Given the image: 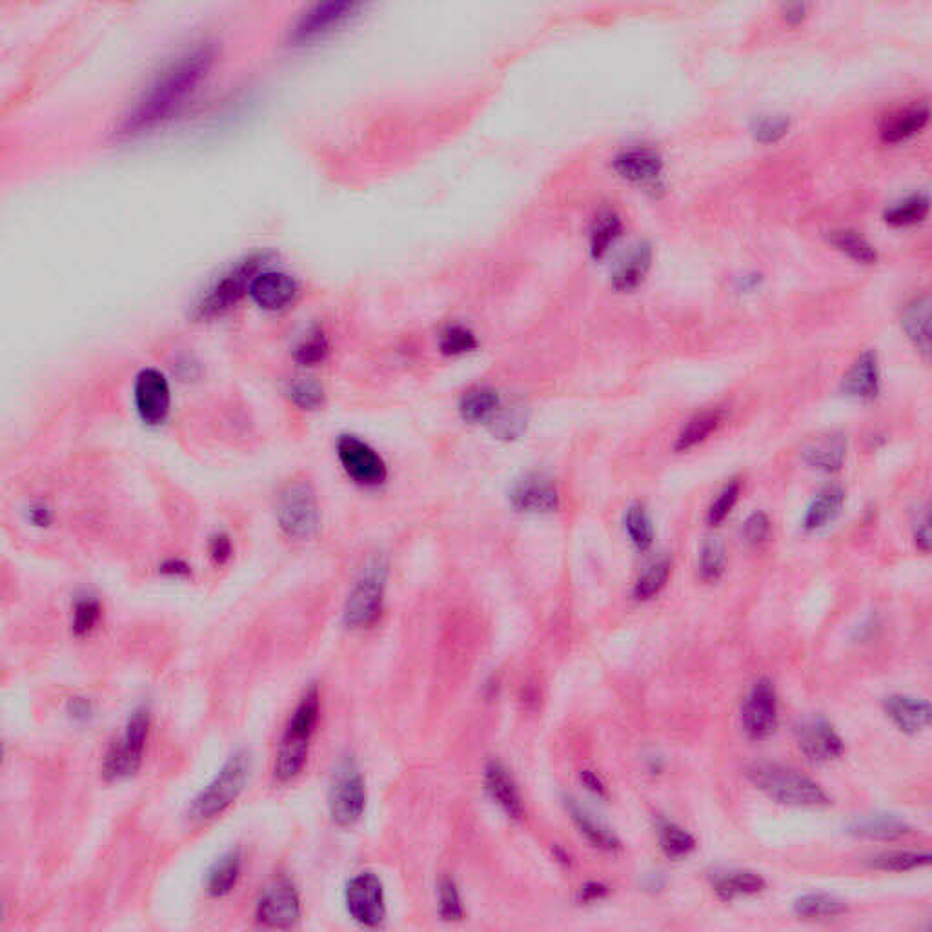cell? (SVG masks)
<instances>
[{"mask_svg": "<svg viewBox=\"0 0 932 932\" xmlns=\"http://www.w3.org/2000/svg\"><path fill=\"white\" fill-rule=\"evenodd\" d=\"M213 57L212 46L201 44L172 62L126 113L119 133L133 137L170 121L199 90L212 68Z\"/></svg>", "mask_w": 932, "mask_h": 932, "instance_id": "6da1fadb", "label": "cell"}, {"mask_svg": "<svg viewBox=\"0 0 932 932\" xmlns=\"http://www.w3.org/2000/svg\"><path fill=\"white\" fill-rule=\"evenodd\" d=\"M747 778L758 791L781 805L820 809L831 803L827 792L816 781L780 763H752L747 769Z\"/></svg>", "mask_w": 932, "mask_h": 932, "instance_id": "7a4b0ae2", "label": "cell"}, {"mask_svg": "<svg viewBox=\"0 0 932 932\" xmlns=\"http://www.w3.org/2000/svg\"><path fill=\"white\" fill-rule=\"evenodd\" d=\"M319 710V690L314 685L310 690H306L284 730L274 763L277 780L286 783L295 780L303 772L310 752V741L319 721Z\"/></svg>", "mask_w": 932, "mask_h": 932, "instance_id": "3957f363", "label": "cell"}, {"mask_svg": "<svg viewBox=\"0 0 932 932\" xmlns=\"http://www.w3.org/2000/svg\"><path fill=\"white\" fill-rule=\"evenodd\" d=\"M268 263V255L254 254L244 257L232 264L213 281L203 294L193 303L192 319L195 321H213L228 314L232 308L241 303L244 295L250 294V286L255 275Z\"/></svg>", "mask_w": 932, "mask_h": 932, "instance_id": "277c9868", "label": "cell"}, {"mask_svg": "<svg viewBox=\"0 0 932 932\" xmlns=\"http://www.w3.org/2000/svg\"><path fill=\"white\" fill-rule=\"evenodd\" d=\"M250 770V754L246 750L233 752L215 778L193 798L188 816L195 821H210L228 811L246 789Z\"/></svg>", "mask_w": 932, "mask_h": 932, "instance_id": "5b68a950", "label": "cell"}, {"mask_svg": "<svg viewBox=\"0 0 932 932\" xmlns=\"http://www.w3.org/2000/svg\"><path fill=\"white\" fill-rule=\"evenodd\" d=\"M386 581L388 563L385 558L375 556L359 572L346 598L343 621L348 629H370L381 619L385 608Z\"/></svg>", "mask_w": 932, "mask_h": 932, "instance_id": "8992f818", "label": "cell"}, {"mask_svg": "<svg viewBox=\"0 0 932 932\" xmlns=\"http://www.w3.org/2000/svg\"><path fill=\"white\" fill-rule=\"evenodd\" d=\"M152 714L148 707L133 710L121 738L113 741L102 760V776L106 781L128 780L141 769L146 741L150 736Z\"/></svg>", "mask_w": 932, "mask_h": 932, "instance_id": "52a82bcc", "label": "cell"}, {"mask_svg": "<svg viewBox=\"0 0 932 932\" xmlns=\"http://www.w3.org/2000/svg\"><path fill=\"white\" fill-rule=\"evenodd\" d=\"M275 514L284 536L297 541L314 537L321 523V510L312 483L306 479L290 481L279 494Z\"/></svg>", "mask_w": 932, "mask_h": 932, "instance_id": "ba28073f", "label": "cell"}, {"mask_svg": "<svg viewBox=\"0 0 932 932\" xmlns=\"http://www.w3.org/2000/svg\"><path fill=\"white\" fill-rule=\"evenodd\" d=\"M328 809L337 827H352L363 818L366 811V781L357 761L346 756L337 763L330 791Z\"/></svg>", "mask_w": 932, "mask_h": 932, "instance_id": "9c48e42d", "label": "cell"}, {"mask_svg": "<svg viewBox=\"0 0 932 932\" xmlns=\"http://www.w3.org/2000/svg\"><path fill=\"white\" fill-rule=\"evenodd\" d=\"M335 454L346 476L355 485L365 488L381 487L388 477V468L379 452L361 437L345 434L337 439Z\"/></svg>", "mask_w": 932, "mask_h": 932, "instance_id": "30bf717a", "label": "cell"}, {"mask_svg": "<svg viewBox=\"0 0 932 932\" xmlns=\"http://www.w3.org/2000/svg\"><path fill=\"white\" fill-rule=\"evenodd\" d=\"M345 903L355 923L377 927L386 918L385 885L374 872H361L346 883Z\"/></svg>", "mask_w": 932, "mask_h": 932, "instance_id": "8fae6325", "label": "cell"}, {"mask_svg": "<svg viewBox=\"0 0 932 932\" xmlns=\"http://www.w3.org/2000/svg\"><path fill=\"white\" fill-rule=\"evenodd\" d=\"M133 403L144 425H164L172 410V390L166 375L157 368L141 370L133 385Z\"/></svg>", "mask_w": 932, "mask_h": 932, "instance_id": "7c38bea8", "label": "cell"}, {"mask_svg": "<svg viewBox=\"0 0 932 932\" xmlns=\"http://www.w3.org/2000/svg\"><path fill=\"white\" fill-rule=\"evenodd\" d=\"M361 8H363L361 4L346 2V0L315 4L304 15H301V19L295 24L292 41L304 44V42L323 39L355 19Z\"/></svg>", "mask_w": 932, "mask_h": 932, "instance_id": "4fadbf2b", "label": "cell"}, {"mask_svg": "<svg viewBox=\"0 0 932 932\" xmlns=\"http://www.w3.org/2000/svg\"><path fill=\"white\" fill-rule=\"evenodd\" d=\"M255 918L263 927L292 929L301 920V898L288 880H277L264 889Z\"/></svg>", "mask_w": 932, "mask_h": 932, "instance_id": "5bb4252c", "label": "cell"}, {"mask_svg": "<svg viewBox=\"0 0 932 932\" xmlns=\"http://www.w3.org/2000/svg\"><path fill=\"white\" fill-rule=\"evenodd\" d=\"M741 723L752 740H765L778 727V696L769 679L754 683L741 705Z\"/></svg>", "mask_w": 932, "mask_h": 932, "instance_id": "9a60e30c", "label": "cell"}, {"mask_svg": "<svg viewBox=\"0 0 932 932\" xmlns=\"http://www.w3.org/2000/svg\"><path fill=\"white\" fill-rule=\"evenodd\" d=\"M510 503L523 514H552L559 508L558 488L545 474H527L512 488Z\"/></svg>", "mask_w": 932, "mask_h": 932, "instance_id": "2e32d148", "label": "cell"}, {"mask_svg": "<svg viewBox=\"0 0 932 932\" xmlns=\"http://www.w3.org/2000/svg\"><path fill=\"white\" fill-rule=\"evenodd\" d=\"M299 284L294 277L279 270L263 268L250 286V297L266 312H281L295 303Z\"/></svg>", "mask_w": 932, "mask_h": 932, "instance_id": "e0dca14e", "label": "cell"}, {"mask_svg": "<svg viewBox=\"0 0 932 932\" xmlns=\"http://www.w3.org/2000/svg\"><path fill=\"white\" fill-rule=\"evenodd\" d=\"M796 741L801 754L812 763H829L843 754V740L829 721H803L796 729Z\"/></svg>", "mask_w": 932, "mask_h": 932, "instance_id": "ac0fdd59", "label": "cell"}, {"mask_svg": "<svg viewBox=\"0 0 932 932\" xmlns=\"http://www.w3.org/2000/svg\"><path fill=\"white\" fill-rule=\"evenodd\" d=\"M887 718L896 725V729L916 736L931 725V705L923 699L912 698L905 694H892L883 701Z\"/></svg>", "mask_w": 932, "mask_h": 932, "instance_id": "d6986e66", "label": "cell"}, {"mask_svg": "<svg viewBox=\"0 0 932 932\" xmlns=\"http://www.w3.org/2000/svg\"><path fill=\"white\" fill-rule=\"evenodd\" d=\"M616 172L630 183L656 184L663 172V159L652 148H632L614 159Z\"/></svg>", "mask_w": 932, "mask_h": 932, "instance_id": "ffe728a7", "label": "cell"}, {"mask_svg": "<svg viewBox=\"0 0 932 932\" xmlns=\"http://www.w3.org/2000/svg\"><path fill=\"white\" fill-rule=\"evenodd\" d=\"M929 122V104L927 102H914L907 108H900L883 119L880 126V137L883 142L898 144L909 141L914 135L922 132Z\"/></svg>", "mask_w": 932, "mask_h": 932, "instance_id": "44dd1931", "label": "cell"}, {"mask_svg": "<svg viewBox=\"0 0 932 932\" xmlns=\"http://www.w3.org/2000/svg\"><path fill=\"white\" fill-rule=\"evenodd\" d=\"M485 789L490 800L512 820L523 818V801L516 781L501 763L492 761L485 769Z\"/></svg>", "mask_w": 932, "mask_h": 932, "instance_id": "7402d4cb", "label": "cell"}, {"mask_svg": "<svg viewBox=\"0 0 932 932\" xmlns=\"http://www.w3.org/2000/svg\"><path fill=\"white\" fill-rule=\"evenodd\" d=\"M843 394L856 401H872L880 394V366L872 350H865L843 381Z\"/></svg>", "mask_w": 932, "mask_h": 932, "instance_id": "603a6c76", "label": "cell"}, {"mask_svg": "<svg viewBox=\"0 0 932 932\" xmlns=\"http://www.w3.org/2000/svg\"><path fill=\"white\" fill-rule=\"evenodd\" d=\"M847 457V439L840 432H827L812 439L805 448V461L825 474L838 472Z\"/></svg>", "mask_w": 932, "mask_h": 932, "instance_id": "cb8c5ba5", "label": "cell"}, {"mask_svg": "<svg viewBox=\"0 0 932 932\" xmlns=\"http://www.w3.org/2000/svg\"><path fill=\"white\" fill-rule=\"evenodd\" d=\"M652 266V248L649 243H638L632 246L629 254L625 259L619 261L614 274H612V286L616 292L627 294L636 290L639 284L645 281Z\"/></svg>", "mask_w": 932, "mask_h": 932, "instance_id": "d4e9b609", "label": "cell"}, {"mask_svg": "<svg viewBox=\"0 0 932 932\" xmlns=\"http://www.w3.org/2000/svg\"><path fill=\"white\" fill-rule=\"evenodd\" d=\"M847 832L862 840L896 841L911 832V825L894 814H871L856 818Z\"/></svg>", "mask_w": 932, "mask_h": 932, "instance_id": "484cf974", "label": "cell"}, {"mask_svg": "<svg viewBox=\"0 0 932 932\" xmlns=\"http://www.w3.org/2000/svg\"><path fill=\"white\" fill-rule=\"evenodd\" d=\"M565 805H567L568 814L574 821V825L578 827L579 834L585 836V840L592 847H596L599 851L610 852V854L621 851V841L618 840V836L608 831L607 827L601 821L596 820L588 809L579 805L574 798H567Z\"/></svg>", "mask_w": 932, "mask_h": 932, "instance_id": "4316f807", "label": "cell"}, {"mask_svg": "<svg viewBox=\"0 0 932 932\" xmlns=\"http://www.w3.org/2000/svg\"><path fill=\"white\" fill-rule=\"evenodd\" d=\"M902 326L914 346L922 350L923 354H929L931 350V299L929 295L916 297L914 301L905 306Z\"/></svg>", "mask_w": 932, "mask_h": 932, "instance_id": "83f0119b", "label": "cell"}, {"mask_svg": "<svg viewBox=\"0 0 932 932\" xmlns=\"http://www.w3.org/2000/svg\"><path fill=\"white\" fill-rule=\"evenodd\" d=\"M763 889H765V880L756 872H718L712 878V891L716 892V896L725 902L743 898V896H754Z\"/></svg>", "mask_w": 932, "mask_h": 932, "instance_id": "f1b7e54d", "label": "cell"}, {"mask_svg": "<svg viewBox=\"0 0 932 932\" xmlns=\"http://www.w3.org/2000/svg\"><path fill=\"white\" fill-rule=\"evenodd\" d=\"M243 871L241 852L230 851L213 863L206 876V892L212 898H224L235 889Z\"/></svg>", "mask_w": 932, "mask_h": 932, "instance_id": "f546056e", "label": "cell"}, {"mask_svg": "<svg viewBox=\"0 0 932 932\" xmlns=\"http://www.w3.org/2000/svg\"><path fill=\"white\" fill-rule=\"evenodd\" d=\"M845 503V490L841 487H827L821 490L807 514L803 519V528L807 532H818L821 528L829 527L836 517L840 516L841 507Z\"/></svg>", "mask_w": 932, "mask_h": 932, "instance_id": "4dcf8cb0", "label": "cell"}, {"mask_svg": "<svg viewBox=\"0 0 932 932\" xmlns=\"http://www.w3.org/2000/svg\"><path fill=\"white\" fill-rule=\"evenodd\" d=\"M845 912L847 905L841 902L840 898L823 892L803 894L794 902V914L803 920H831Z\"/></svg>", "mask_w": 932, "mask_h": 932, "instance_id": "1f68e13d", "label": "cell"}, {"mask_svg": "<svg viewBox=\"0 0 932 932\" xmlns=\"http://www.w3.org/2000/svg\"><path fill=\"white\" fill-rule=\"evenodd\" d=\"M101 599L93 594H81L73 601L71 607V632L75 638H88L99 627L102 621Z\"/></svg>", "mask_w": 932, "mask_h": 932, "instance_id": "d6a6232c", "label": "cell"}, {"mask_svg": "<svg viewBox=\"0 0 932 932\" xmlns=\"http://www.w3.org/2000/svg\"><path fill=\"white\" fill-rule=\"evenodd\" d=\"M499 405L501 401L494 390L474 388L461 397L459 412L468 423H481V421H490V417L496 414Z\"/></svg>", "mask_w": 932, "mask_h": 932, "instance_id": "836d02e7", "label": "cell"}, {"mask_svg": "<svg viewBox=\"0 0 932 932\" xmlns=\"http://www.w3.org/2000/svg\"><path fill=\"white\" fill-rule=\"evenodd\" d=\"M621 237V219L614 212H601L590 230V254L603 259Z\"/></svg>", "mask_w": 932, "mask_h": 932, "instance_id": "e575fe53", "label": "cell"}, {"mask_svg": "<svg viewBox=\"0 0 932 932\" xmlns=\"http://www.w3.org/2000/svg\"><path fill=\"white\" fill-rule=\"evenodd\" d=\"M723 421V414L720 410H709L696 417H692L683 430L679 432L678 441H676V450L678 452H687L690 448L703 443L707 437L720 428Z\"/></svg>", "mask_w": 932, "mask_h": 932, "instance_id": "d590c367", "label": "cell"}, {"mask_svg": "<svg viewBox=\"0 0 932 932\" xmlns=\"http://www.w3.org/2000/svg\"><path fill=\"white\" fill-rule=\"evenodd\" d=\"M929 206H931V201L925 193H914L911 197H905L900 203L889 206L883 213V219L891 226H912V224L922 223L923 219L929 215Z\"/></svg>", "mask_w": 932, "mask_h": 932, "instance_id": "8d00e7d4", "label": "cell"}, {"mask_svg": "<svg viewBox=\"0 0 932 932\" xmlns=\"http://www.w3.org/2000/svg\"><path fill=\"white\" fill-rule=\"evenodd\" d=\"M829 243L840 250L841 254L851 257L852 261L860 264H874L878 261V254L862 233L854 230H834L829 233Z\"/></svg>", "mask_w": 932, "mask_h": 932, "instance_id": "74e56055", "label": "cell"}, {"mask_svg": "<svg viewBox=\"0 0 932 932\" xmlns=\"http://www.w3.org/2000/svg\"><path fill=\"white\" fill-rule=\"evenodd\" d=\"M670 570H672V565H670L669 559L654 561L652 565H649L641 572V576L636 581L634 598L638 599V601H649V599L656 598L667 585Z\"/></svg>", "mask_w": 932, "mask_h": 932, "instance_id": "f35d334b", "label": "cell"}, {"mask_svg": "<svg viewBox=\"0 0 932 932\" xmlns=\"http://www.w3.org/2000/svg\"><path fill=\"white\" fill-rule=\"evenodd\" d=\"M659 845L672 860L687 858L696 849V840L690 832L681 829L676 823H661L659 827Z\"/></svg>", "mask_w": 932, "mask_h": 932, "instance_id": "ab89813d", "label": "cell"}, {"mask_svg": "<svg viewBox=\"0 0 932 932\" xmlns=\"http://www.w3.org/2000/svg\"><path fill=\"white\" fill-rule=\"evenodd\" d=\"M330 354V343L323 328H312L303 339L297 343L294 350V359L303 366L321 365Z\"/></svg>", "mask_w": 932, "mask_h": 932, "instance_id": "60d3db41", "label": "cell"}, {"mask_svg": "<svg viewBox=\"0 0 932 932\" xmlns=\"http://www.w3.org/2000/svg\"><path fill=\"white\" fill-rule=\"evenodd\" d=\"M931 863L929 852H885L869 860V865L878 871L903 872L927 867Z\"/></svg>", "mask_w": 932, "mask_h": 932, "instance_id": "b9f144b4", "label": "cell"}, {"mask_svg": "<svg viewBox=\"0 0 932 932\" xmlns=\"http://www.w3.org/2000/svg\"><path fill=\"white\" fill-rule=\"evenodd\" d=\"M725 563H727V556H725L723 541H721L720 537H709L703 543L701 552H699V574H701V579H705L709 583L718 581L725 572Z\"/></svg>", "mask_w": 932, "mask_h": 932, "instance_id": "7bdbcfd3", "label": "cell"}, {"mask_svg": "<svg viewBox=\"0 0 932 932\" xmlns=\"http://www.w3.org/2000/svg\"><path fill=\"white\" fill-rule=\"evenodd\" d=\"M625 530L638 550H649L654 543V527L645 507L632 505L625 516Z\"/></svg>", "mask_w": 932, "mask_h": 932, "instance_id": "ee69618b", "label": "cell"}, {"mask_svg": "<svg viewBox=\"0 0 932 932\" xmlns=\"http://www.w3.org/2000/svg\"><path fill=\"white\" fill-rule=\"evenodd\" d=\"M286 396L301 410H317L325 405L323 386L308 377L294 379L286 388Z\"/></svg>", "mask_w": 932, "mask_h": 932, "instance_id": "f6af8a7d", "label": "cell"}, {"mask_svg": "<svg viewBox=\"0 0 932 932\" xmlns=\"http://www.w3.org/2000/svg\"><path fill=\"white\" fill-rule=\"evenodd\" d=\"M791 130V119L785 115H760L750 122V133L761 144H774Z\"/></svg>", "mask_w": 932, "mask_h": 932, "instance_id": "bcb514c9", "label": "cell"}, {"mask_svg": "<svg viewBox=\"0 0 932 932\" xmlns=\"http://www.w3.org/2000/svg\"><path fill=\"white\" fill-rule=\"evenodd\" d=\"M490 423H492V432L496 434L497 437L501 439H516V437L523 434L525 426H527V419H525V414H523V408L517 406V408H508V406H501L496 410V414L490 417Z\"/></svg>", "mask_w": 932, "mask_h": 932, "instance_id": "7dc6e473", "label": "cell"}, {"mask_svg": "<svg viewBox=\"0 0 932 932\" xmlns=\"http://www.w3.org/2000/svg\"><path fill=\"white\" fill-rule=\"evenodd\" d=\"M441 352L445 355H465L477 348L476 335L465 326H448L441 334Z\"/></svg>", "mask_w": 932, "mask_h": 932, "instance_id": "c3c4849f", "label": "cell"}, {"mask_svg": "<svg viewBox=\"0 0 932 932\" xmlns=\"http://www.w3.org/2000/svg\"><path fill=\"white\" fill-rule=\"evenodd\" d=\"M439 914L446 922H457L463 918V900L452 878H443L439 883Z\"/></svg>", "mask_w": 932, "mask_h": 932, "instance_id": "681fc988", "label": "cell"}, {"mask_svg": "<svg viewBox=\"0 0 932 932\" xmlns=\"http://www.w3.org/2000/svg\"><path fill=\"white\" fill-rule=\"evenodd\" d=\"M738 497H740V483L738 481H732L721 490L720 496L712 501L709 512H707V521L712 527H716V525H720L721 521H725V517L729 516L732 508L736 507Z\"/></svg>", "mask_w": 932, "mask_h": 932, "instance_id": "f907efd6", "label": "cell"}, {"mask_svg": "<svg viewBox=\"0 0 932 932\" xmlns=\"http://www.w3.org/2000/svg\"><path fill=\"white\" fill-rule=\"evenodd\" d=\"M208 554L215 567H224L233 556L232 537L226 532H215L208 539Z\"/></svg>", "mask_w": 932, "mask_h": 932, "instance_id": "816d5d0a", "label": "cell"}, {"mask_svg": "<svg viewBox=\"0 0 932 932\" xmlns=\"http://www.w3.org/2000/svg\"><path fill=\"white\" fill-rule=\"evenodd\" d=\"M24 517L26 521L30 523L33 528H41V530H46L53 525L55 521V512L53 508L50 507V503L42 501V499H35L31 501L30 505L24 510Z\"/></svg>", "mask_w": 932, "mask_h": 932, "instance_id": "f5cc1de1", "label": "cell"}, {"mask_svg": "<svg viewBox=\"0 0 932 932\" xmlns=\"http://www.w3.org/2000/svg\"><path fill=\"white\" fill-rule=\"evenodd\" d=\"M770 532V521L769 517L761 512H756L745 521L743 525V537L745 541L750 543V545H758L761 541H765Z\"/></svg>", "mask_w": 932, "mask_h": 932, "instance_id": "db71d44e", "label": "cell"}, {"mask_svg": "<svg viewBox=\"0 0 932 932\" xmlns=\"http://www.w3.org/2000/svg\"><path fill=\"white\" fill-rule=\"evenodd\" d=\"M159 574L172 581H188L193 579V567L186 559L168 558L159 565Z\"/></svg>", "mask_w": 932, "mask_h": 932, "instance_id": "11a10c76", "label": "cell"}, {"mask_svg": "<svg viewBox=\"0 0 932 932\" xmlns=\"http://www.w3.org/2000/svg\"><path fill=\"white\" fill-rule=\"evenodd\" d=\"M66 714L70 716L71 720L79 725H84V723H90L95 716V705L88 698H81V696H73V698L68 699L66 703Z\"/></svg>", "mask_w": 932, "mask_h": 932, "instance_id": "9f6ffc18", "label": "cell"}, {"mask_svg": "<svg viewBox=\"0 0 932 932\" xmlns=\"http://www.w3.org/2000/svg\"><path fill=\"white\" fill-rule=\"evenodd\" d=\"M914 537H916V545H918V548H920L922 552H929V548H931L929 512H923L922 516H918L916 528H914Z\"/></svg>", "mask_w": 932, "mask_h": 932, "instance_id": "6f0895ef", "label": "cell"}, {"mask_svg": "<svg viewBox=\"0 0 932 932\" xmlns=\"http://www.w3.org/2000/svg\"><path fill=\"white\" fill-rule=\"evenodd\" d=\"M607 894V885L598 882L587 883V885L581 887V891H579V900L585 903H594L598 902V900H603Z\"/></svg>", "mask_w": 932, "mask_h": 932, "instance_id": "680465c9", "label": "cell"}, {"mask_svg": "<svg viewBox=\"0 0 932 932\" xmlns=\"http://www.w3.org/2000/svg\"><path fill=\"white\" fill-rule=\"evenodd\" d=\"M581 783L587 787V791L596 794L599 798H607V787L605 783L599 780L598 776L592 770H583L581 772Z\"/></svg>", "mask_w": 932, "mask_h": 932, "instance_id": "91938a15", "label": "cell"}, {"mask_svg": "<svg viewBox=\"0 0 932 932\" xmlns=\"http://www.w3.org/2000/svg\"><path fill=\"white\" fill-rule=\"evenodd\" d=\"M783 19L789 24H800L807 17V6L805 4H787L783 6Z\"/></svg>", "mask_w": 932, "mask_h": 932, "instance_id": "94428289", "label": "cell"}]
</instances>
